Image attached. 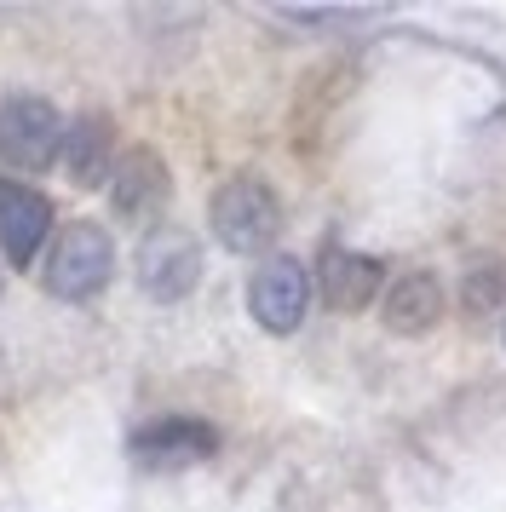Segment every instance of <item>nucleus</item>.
Masks as SVG:
<instances>
[{"label": "nucleus", "mask_w": 506, "mask_h": 512, "mask_svg": "<svg viewBox=\"0 0 506 512\" xmlns=\"http://www.w3.org/2000/svg\"><path fill=\"white\" fill-rule=\"evenodd\" d=\"M213 231H219V242L230 254H265L276 242V231H282V208H276L271 185L253 179V173L219 185V196H213Z\"/></svg>", "instance_id": "f257e3e1"}, {"label": "nucleus", "mask_w": 506, "mask_h": 512, "mask_svg": "<svg viewBox=\"0 0 506 512\" xmlns=\"http://www.w3.org/2000/svg\"><path fill=\"white\" fill-rule=\"evenodd\" d=\"M115 271V242L98 225H64L46 254V288L58 300H92Z\"/></svg>", "instance_id": "f03ea898"}, {"label": "nucleus", "mask_w": 506, "mask_h": 512, "mask_svg": "<svg viewBox=\"0 0 506 512\" xmlns=\"http://www.w3.org/2000/svg\"><path fill=\"white\" fill-rule=\"evenodd\" d=\"M64 150V121L58 110L35 93H18L0 104V162L18 167V173H41L58 162Z\"/></svg>", "instance_id": "7ed1b4c3"}, {"label": "nucleus", "mask_w": 506, "mask_h": 512, "mask_svg": "<svg viewBox=\"0 0 506 512\" xmlns=\"http://www.w3.org/2000/svg\"><path fill=\"white\" fill-rule=\"evenodd\" d=\"M305 305H311V277H305V265L288 254H271L248 282V311L253 323L265 328V334H294L305 323Z\"/></svg>", "instance_id": "20e7f679"}, {"label": "nucleus", "mask_w": 506, "mask_h": 512, "mask_svg": "<svg viewBox=\"0 0 506 512\" xmlns=\"http://www.w3.org/2000/svg\"><path fill=\"white\" fill-rule=\"evenodd\" d=\"M196 277H202V254H196V242L179 225H156V231L144 236V248H138V282H144L150 300H184L196 288Z\"/></svg>", "instance_id": "39448f33"}, {"label": "nucleus", "mask_w": 506, "mask_h": 512, "mask_svg": "<svg viewBox=\"0 0 506 512\" xmlns=\"http://www.w3.org/2000/svg\"><path fill=\"white\" fill-rule=\"evenodd\" d=\"M46 236H52V202L18 179H0V248H6V259L35 265Z\"/></svg>", "instance_id": "423d86ee"}, {"label": "nucleus", "mask_w": 506, "mask_h": 512, "mask_svg": "<svg viewBox=\"0 0 506 512\" xmlns=\"http://www.w3.org/2000/svg\"><path fill=\"white\" fill-rule=\"evenodd\" d=\"M380 282H386V265L368 254H351V248H340V242H328L317 259V294L334 311H363V305H374V294H380Z\"/></svg>", "instance_id": "0eeeda50"}, {"label": "nucleus", "mask_w": 506, "mask_h": 512, "mask_svg": "<svg viewBox=\"0 0 506 512\" xmlns=\"http://www.w3.org/2000/svg\"><path fill=\"white\" fill-rule=\"evenodd\" d=\"M219 449V432L207 420H190V415H173V420H156L133 438V455L144 466H196Z\"/></svg>", "instance_id": "6e6552de"}, {"label": "nucleus", "mask_w": 506, "mask_h": 512, "mask_svg": "<svg viewBox=\"0 0 506 512\" xmlns=\"http://www.w3.org/2000/svg\"><path fill=\"white\" fill-rule=\"evenodd\" d=\"M443 323V288L432 271H409V277L391 282L386 294V328L391 334H426Z\"/></svg>", "instance_id": "1a4fd4ad"}, {"label": "nucleus", "mask_w": 506, "mask_h": 512, "mask_svg": "<svg viewBox=\"0 0 506 512\" xmlns=\"http://www.w3.org/2000/svg\"><path fill=\"white\" fill-rule=\"evenodd\" d=\"M161 202H167V173H161L156 156L133 150L127 162L115 167V208L138 219V213H156Z\"/></svg>", "instance_id": "9d476101"}, {"label": "nucleus", "mask_w": 506, "mask_h": 512, "mask_svg": "<svg viewBox=\"0 0 506 512\" xmlns=\"http://www.w3.org/2000/svg\"><path fill=\"white\" fill-rule=\"evenodd\" d=\"M110 121H98V116H87V121H75V133L64 139V162H69V173L81 179V185H104V173H110Z\"/></svg>", "instance_id": "9b49d317"}]
</instances>
